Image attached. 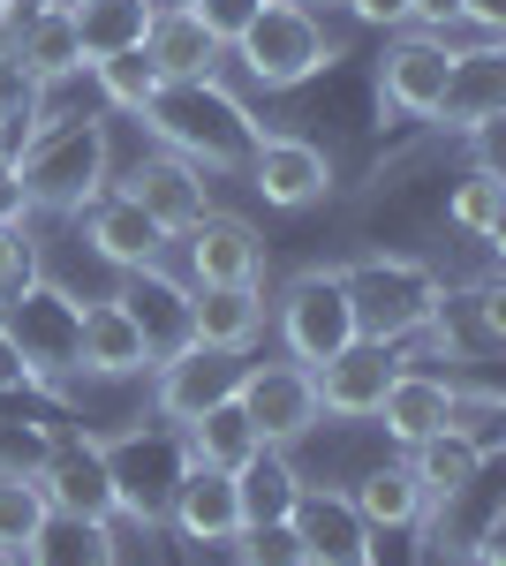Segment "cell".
Listing matches in <instances>:
<instances>
[{
    "label": "cell",
    "mask_w": 506,
    "mask_h": 566,
    "mask_svg": "<svg viewBox=\"0 0 506 566\" xmlns=\"http://www.w3.org/2000/svg\"><path fill=\"white\" fill-rule=\"evenodd\" d=\"M136 122L152 129L159 151L189 159L197 175H242L250 144L265 136V122H257V114L219 84V76H167Z\"/></svg>",
    "instance_id": "1"
},
{
    "label": "cell",
    "mask_w": 506,
    "mask_h": 566,
    "mask_svg": "<svg viewBox=\"0 0 506 566\" xmlns=\"http://www.w3.org/2000/svg\"><path fill=\"white\" fill-rule=\"evenodd\" d=\"M242 181H250L272 212H310V205H326V197H333V151H326V144H310V136L265 129L250 144V159H242Z\"/></svg>",
    "instance_id": "10"
},
{
    "label": "cell",
    "mask_w": 506,
    "mask_h": 566,
    "mask_svg": "<svg viewBox=\"0 0 506 566\" xmlns=\"http://www.w3.org/2000/svg\"><path fill=\"white\" fill-rule=\"evenodd\" d=\"M23 566H122V522H76V514H45L31 536Z\"/></svg>",
    "instance_id": "27"
},
{
    "label": "cell",
    "mask_w": 506,
    "mask_h": 566,
    "mask_svg": "<svg viewBox=\"0 0 506 566\" xmlns=\"http://www.w3.org/2000/svg\"><path fill=\"white\" fill-rule=\"evenodd\" d=\"M99 461H106V483H114V514L128 528H167V499L182 469H189V446L174 423H144L128 438H99Z\"/></svg>",
    "instance_id": "4"
},
{
    "label": "cell",
    "mask_w": 506,
    "mask_h": 566,
    "mask_svg": "<svg viewBox=\"0 0 506 566\" xmlns=\"http://www.w3.org/2000/svg\"><path fill=\"white\" fill-rule=\"evenodd\" d=\"M288 522H296L310 566H371V544H379V536L363 528V514L348 506V491H333V483H302Z\"/></svg>",
    "instance_id": "20"
},
{
    "label": "cell",
    "mask_w": 506,
    "mask_h": 566,
    "mask_svg": "<svg viewBox=\"0 0 506 566\" xmlns=\"http://www.w3.org/2000/svg\"><path fill=\"white\" fill-rule=\"evenodd\" d=\"M454 408H462V378H454V370L438 378V370H416V363H401L371 423H379V431L393 438L401 453H409L416 438H431V431H454Z\"/></svg>",
    "instance_id": "17"
},
{
    "label": "cell",
    "mask_w": 506,
    "mask_h": 566,
    "mask_svg": "<svg viewBox=\"0 0 506 566\" xmlns=\"http://www.w3.org/2000/svg\"><path fill=\"white\" fill-rule=\"evenodd\" d=\"M423 348H438L446 363H499L506 348V295L499 280H476V287H438V303H431V317H423L416 333Z\"/></svg>",
    "instance_id": "9"
},
{
    "label": "cell",
    "mask_w": 506,
    "mask_h": 566,
    "mask_svg": "<svg viewBox=\"0 0 506 566\" xmlns=\"http://www.w3.org/2000/svg\"><path fill=\"white\" fill-rule=\"evenodd\" d=\"M189 340L250 355L265 340V287H189Z\"/></svg>",
    "instance_id": "24"
},
{
    "label": "cell",
    "mask_w": 506,
    "mask_h": 566,
    "mask_svg": "<svg viewBox=\"0 0 506 566\" xmlns=\"http://www.w3.org/2000/svg\"><path fill=\"white\" fill-rule=\"evenodd\" d=\"M182 8H189V15H197L219 45H235L242 31H250V15L265 8V0H182Z\"/></svg>",
    "instance_id": "36"
},
{
    "label": "cell",
    "mask_w": 506,
    "mask_h": 566,
    "mask_svg": "<svg viewBox=\"0 0 506 566\" xmlns=\"http://www.w3.org/2000/svg\"><path fill=\"white\" fill-rule=\"evenodd\" d=\"M45 264H39V242H31V219H16V227H0V310L16 303L23 287H39Z\"/></svg>",
    "instance_id": "35"
},
{
    "label": "cell",
    "mask_w": 506,
    "mask_h": 566,
    "mask_svg": "<svg viewBox=\"0 0 506 566\" xmlns=\"http://www.w3.org/2000/svg\"><path fill=\"white\" fill-rule=\"evenodd\" d=\"M167 528L182 544H197V552H227L235 536H242V499H235V476H219V469H182L167 499Z\"/></svg>",
    "instance_id": "19"
},
{
    "label": "cell",
    "mask_w": 506,
    "mask_h": 566,
    "mask_svg": "<svg viewBox=\"0 0 506 566\" xmlns=\"http://www.w3.org/2000/svg\"><path fill=\"white\" fill-rule=\"evenodd\" d=\"M446 69L454 53L431 31H393L379 61V122H431L446 98Z\"/></svg>",
    "instance_id": "11"
},
{
    "label": "cell",
    "mask_w": 506,
    "mask_h": 566,
    "mask_svg": "<svg viewBox=\"0 0 506 566\" xmlns=\"http://www.w3.org/2000/svg\"><path fill=\"white\" fill-rule=\"evenodd\" d=\"M16 219H31V197H23V181H16V167L0 159V227H16Z\"/></svg>",
    "instance_id": "39"
},
{
    "label": "cell",
    "mask_w": 506,
    "mask_h": 566,
    "mask_svg": "<svg viewBox=\"0 0 506 566\" xmlns=\"http://www.w3.org/2000/svg\"><path fill=\"white\" fill-rule=\"evenodd\" d=\"M401 461H409V476L423 491V514H431V506H446L454 491H468V483L484 476V461H499V446H484V438H468V431H431Z\"/></svg>",
    "instance_id": "23"
},
{
    "label": "cell",
    "mask_w": 506,
    "mask_h": 566,
    "mask_svg": "<svg viewBox=\"0 0 506 566\" xmlns=\"http://www.w3.org/2000/svg\"><path fill=\"white\" fill-rule=\"evenodd\" d=\"M506 114V39L499 45H476V53H454V69H446V98H438V129L462 136L476 122H492Z\"/></svg>",
    "instance_id": "22"
},
{
    "label": "cell",
    "mask_w": 506,
    "mask_h": 566,
    "mask_svg": "<svg viewBox=\"0 0 506 566\" xmlns=\"http://www.w3.org/2000/svg\"><path fill=\"white\" fill-rule=\"evenodd\" d=\"M446 15H462V0H409V31H431Z\"/></svg>",
    "instance_id": "40"
},
{
    "label": "cell",
    "mask_w": 506,
    "mask_h": 566,
    "mask_svg": "<svg viewBox=\"0 0 506 566\" xmlns=\"http://www.w3.org/2000/svg\"><path fill=\"white\" fill-rule=\"evenodd\" d=\"M0 159H8V129H0Z\"/></svg>",
    "instance_id": "43"
},
{
    "label": "cell",
    "mask_w": 506,
    "mask_h": 566,
    "mask_svg": "<svg viewBox=\"0 0 506 566\" xmlns=\"http://www.w3.org/2000/svg\"><path fill=\"white\" fill-rule=\"evenodd\" d=\"M242 370H250V355H227V348H197V340H182L174 355H159V363H152V416L182 431V423H197L205 408L235 400Z\"/></svg>",
    "instance_id": "8"
},
{
    "label": "cell",
    "mask_w": 506,
    "mask_h": 566,
    "mask_svg": "<svg viewBox=\"0 0 506 566\" xmlns=\"http://www.w3.org/2000/svg\"><path fill=\"white\" fill-rule=\"evenodd\" d=\"M69 8H76V0H69Z\"/></svg>",
    "instance_id": "46"
},
{
    "label": "cell",
    "mask_w": 506,
    "mask_h": 566,
    "mask_svg": "<svg viewBox=\"0 0 506 566\" xmlns=\"http://www.w3.org/2000/svg\"><path fill=\"white\" fill-rule=\"evenodd\" d=\"M235 400H242V416L257 423V438L280 446V453L318 431V386H310L302 363H250L242 386H235Z\"/></svg>",
    "instance_id": "12"
},
{
    "label": "cell",
    "mask_w": 506,
    "mask_h": 566,
    "mask_svg": "<svg viewBox=\"0 0 506 566\" xmlns=\"http://www.w3.org/2000/svg\"><path fill=\"white\" fill-rule=\"evenodd\" d=\"M152 340H144V325L128 317L122 295H99V303H84V317H76V370L84 378H99V386H128V378H152Z\"/></svg>",
    "instance_id": "13"
},
{
    "label": "cell",
    "mask_w": 506,
    "mask_h": 566,
    "mask_svg": "<svg viewBox=\"0 0 506 566\" xmlns=\"http://www.w3.org/2000/svg\"><path fill=\"white\" fill-rule=\"evenodd\" d=\"M272 317H280L288 363H302V370L333 363V355L355 340V310H348V287H340V264H310V272H296V280L280 287Z\"/></svg>",
    "instance_id": "6"
},
{
    "label": "cell",
    "mask_w": 506,
    "mask_h": 566,
    "mask_svg": "<svg viewBox=\"0 0 506 566\" xmlns=\"http://www.w3.org/2000/svg\"><path fill=\"white\" fill-rule=\"evenodd\" d=\"M8 392H31V363L16 348V333L0 325V400H8Z\"/></svg>",
    "instance_id": "38"
},
{
    "label": "cell",
    "mask_w": 506,
    "mask_h": 566,
    "mask_svg": "<svg viewBox=\"0 0 506 566\" xmlns=\"http://www.w3.org/2000/svg\"><path fill=\"white\" fill-rule=\"evenodd\" d=\"M340 287H348V310H355V333L363 340H416L431 303H438V272L416 258H363V264H340Z\"/></svg>",
    "instance_id": "5"
},
{
    "label": "cell",
    "mask_w": 506,
    "mask_h": 566,
    "mask_svg": "<svg viewBox=\"0 0 506 566\" xmlns=\"http://www.w3.org/2000/svg\"><path fill=\"white\" fill-rule=\"evenodd\" d=\"M462 15L476 23V31H499L506 39V0H462Z\"/></svg>",
    "instance_id": "41"
},
{
    "label": "cell",
    "mask_w": 506,
    "mask_h": 566,
    "mask_svg": "<svg viewBox=\"0 0 506 566\" xmlns=\"http://www.w3.org/2000/svg\"><path fill=\"white\" fill-rule=\"evenodd\" d=\"M393 370H401V348H385V340H348L333 363H318L310 370V386H318V416H340V423H371L379 416L385 386H393Z\"/></svg>",
    "instance_id": "15"
},
{
    "label": "cell",
    "mask_w": 506,
    "mask_h": 566,
    "mask_svg": "<svg viewBox=\"0 0 506 566\" xmlns=\"http://www.w3.org/2000/svg\"><path fill=\"white\" fill-rule=\"evenodd\" d=\"M446 219L462 227L468 242H499V219H506V175H476L468 167L446 197Z\"/></svg>",
    "instance_id": "33"
},
{
    "label": "cell",
    "mask_w": 506,
    "mask_h": 566,
    "mask_svg": "<svg viewBox=\"0 0 506 566\" xmlns=\"http://www.w3.org/2000/svg\"><path fill=\"white\" fill-rule=\"evenodd\" d=\"M235 61H242V76L257 91H302L310 76H326L340 61V39L326 31V15H310L296 0H265L250 15V31L227 45Z\"/></svg>",
    "instance_id": "3"
},
{
    "label": "cell",
    "mask_w": 506,
    "mask_h": 566,
    "mask_svg": "<svg viewBox=\"0 0 506 566\" xmlns=\"http://www.w3.org/2000/svg\"><path fill=\"white\" fill-rule=\"evenodd\" d=\"M235 499H242V528H250V522H288V514H296V499H302L296 461H288L280 446L250 453V461L235 469Z\"/></svg>",
    "instance_id": "30"
},
{
    "label": "cell",
    "mask_w": 506,
    "mask_h": 566,
    "mask_svg": "<svg viewBox=\"0 0 506 566\" xmlns=\"http://www.w3.org/2000/svg\"><path fill=\"white\" fill-rule=\"evenodd\" d=\"M0 566H23V559H0Z\"/></svg>",
    "instance_id": "45"
},
{
    "label": "cell",
    "mask_w": 506,
    "mask_h": 566,
    "mask_svg": "<svg viewBox=\"0 0 506 566\" xmlns=\"http://www.w3.org/2000/svg\"><path fill=\"white\" fill-rule=\"evenodd\" d=\"M84 76H91V98H99L106 114H128V122H136V114L152 106V91L167 84V76H159V69L144 61V45H128V53H106V61H91Z\"/></svg>",
    "instance_id": "31"
},
{
    "label": "cell",
    "mask_w": 506,
    "mask_h": 566,
    "mask_svg": "<svg viewBox=\"0 0 506 566\" xmlns=\"http://www.w3.org/2000/svg\"><path fill=\"white\" fill-rule=\"evenodd\" d=\"M182 446H189L197 469H219V476H235L250 453H265V438H257V423L242 416V400H219L197 423H182Z\"/></svg>",
    "instance_id": "28"
},
{
    "label": "cell",
    "mask_w": 506,
    "mask_h": 566,
    "mask_svg": "<svg viewBox=\"0 0 506 566\" xmlns=\"http://www.w3.org/2000/svg\"><path fill=\"white\" fill-rule=\"evenodd\" d=\"M76 317H84V303H69L53 280L23 287L16 303L0 310V325L16 333V348L31 363V386L39 392H69V378H76Z\"/></svg>",
    "instance_id": "7"
},
{
    "label": "cell",
    "mask_w": 506,
    "mask_h": 566,
    "mask_svg": "<svg viewBox=\"0 0 506 566\" xmlns=\"http://www.w3.org/2000/svg\"><path fill=\"white\" fill-rule=\"evenodd\" d=\"M31 483L45 491L53 514H76V522H122V514H114L106 461H99V438H61L39 469H31Z\"/></svg>",
    "instance_id": "18"
},
{
    "label": "cell",
    "mask_w": 506,
    "mask_h": 566,
    "mask_svg": "<svg viewBox=\"0 0 506 566\" xmlns=\"http://www.w3.org/2000/svg\"><path fill=\"white\" fill-rule=\"evenodd\" d=\"M296 8H310V15H326V8H340V0H296Z\"/></svg>",
    "instance_id": "42"
},
{
    "label": "cell",
    "mask_w": 506,
    "mask_h": 566,
    "mask_svg": "<svg viewBox=\"0 0 506 566\" xmlns=\"http://www.w3.org/2000/svg\"><path fill=\"white\" fill-rule=\"evenodd\" d=\"M227 552H235V566H310L296 522H250Z\"/></svg>",
    "instance_id": "34"
},
{
    "label": "cell",
    "mask_w": 506,
    "mask_h": 566,
    "mask_svg": "<svg viewBox=\"0 0 506 566\" xmlns=\"http://www.w3.org/2000/svg\"><path fill=\"white\" fill-rule=\"evenodd\" d=\"M8 8H16V0H0V15H8Z\"/></svg>",
    "instance_id": "44"
},
{
    "label": "cell",
    "mask_w": 506,
    "mask_h": 566,
    "mask_svg": "<svg viewBox=\"0 0 506 566\" xmlns=\"http://www.w3.org/2000/svg\"><path fill=\"white\" fill-rule=\"evenodd\" d=\"M84 242H91V258L114 264V272H144V264H159V250H167L159 219L144 212V205H128L122 189H106V197L84 205Z\"/></svg>",
    "instance_id": "21"
},
{
    "label": "cell",
    "mask_w": 506,
    "mask_h": 566,
    "mask_svg": "<svg viewBox=\"0 0 506 566\" xmlns=\"http://www.w3.org/2000/svg\"><path fill=\"white\" fill-rule=\"evenodd\" d=\"M348 506L363 514L371 536H409V528L423 522V491H416V476H409V461H371L363 476L348 483Z\"/></svg>",
    "instance_id": "26"
},
{
    "label": "cell",
    "mask_w": 506,
    "mask_h": 566,
    "mask_svg": "<svg viewBox=\"0 0 506 566\" xmlns=\"http://www.w3.org/2000/svg\"><path fill=\"white\" fill-rule=\"evenodd\" d=\"M340 8L371 31H409V0H340Z\"/></svg>",
    "instance_id": "37"
},
{
    "label": "cell",
    "mask_w": 506,
    "mask_h": 566,
    "mask_svg": "<svg viewBox=\"0 0 506 566\" xmlns=\"http://www.w3.org/2000/svg\"><path fill=\"white\" fill-rule=\"evenodd\" d=\"M144 61H152L159 76H219L227 45L211 39V31L189 15V8H182V0H159L152 31H144Z\"/></svg>",
    "instance_id": "25"
},
{
    "label": "cell",
    "mask_w": 506,
    "mask_h": 566,
    "mask_svg": "<svg viewBox=\"0 0 506 566\" xmlns=\"http://www.w3.org/2000/svg\"><path fill=\"white\" fill-rule=\"evenodd\" d=\"M45 491L31 483V469H0V559H23L31 536L45 528Z\"/></svg>",
    "instance_id": "32"
},
{
    "label": "cell",
    "mask_w": 506,
    "mask_h": 566,
    "mask_svg": "<svg viewBox=\"0 0 506 566\" xmlns=\"http://www.w3.org/2000/svg\"><path fill=\"white\" fill-rule=\"evenodd\" d=\"M8 167L23 181L31 212H84L91 197L114 189V144H106V122H69V129H39L8 151Z\"/></svg>",
    "instance_id": "2"
},
{
    "label": "cell",
    "mask_w": 506,
    "mask_h": 566,
    "mask_svg": "<svg viewBox=\"0 0 506 566\" xmlns=\"http://www.w3.org/2000/svg\"><path fill=\"white\" fill-rule=\"evenodd\" d=\"M152 15H159V0H76V8H69L84 61H106V53H128V45H144Z\"/></svg>",
    "instance_id": "29"
},
{
    "label": "cell",
    "mask_w": 506,
    "mask_h": 566,
    "mask_svg": "<svg viewBox=\"0 0 506 566\" xmlns=\"http://www.w3.org/2000/svg\"><path fill=\"white\" fill-rule=\"evenodd\" d=\"M174 242L189 258V287H257L265 280V234L242 212H205Z\"/></svg>",
    "instance_id": "14"
},
{
    "label": "cell",
    "mask_w": 506,
    "mask_h": 566,
    "mask_svg": "<svg viewBox=\"0 0 506 566\" xmlns=\"http://www.w3.org/2000/svg\"><path fill=\"white\" fill-rule=\"evenodd\" d=\"M114 189H122L128 205H144V212L159 219V234H167V242H174V234H189V227L211 212V181L197 175L189 159H174V151H144Z\"/></svg>",
    "instance_id": "16"
}]
</instances>
